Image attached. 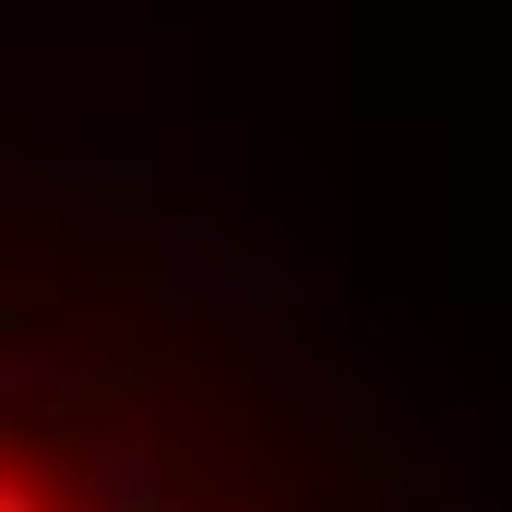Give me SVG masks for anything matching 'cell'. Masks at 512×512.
<instances>
[{"instance_id":"3","label":"cell","mask_w":512,"mask_h":512,"mask_svg":"<svg viewBox=\"0 0 512 512\" xmlns=\"http://www.w3.org/2000/svg\"><path fill=\"white\" fill-rule=\"evenodd\" d=\"M155 108H167V120H191V108H203V36H191V24H167V36H155Z\"/></svg>"},{"instance_id":"4","label":"cell","mask_w":512,"mask_h":512,"mask_svg":"<svg viewBox=\"0 0 512 512\" xmlns=\"http://www.w3.org/2000/svg\"><path fill=\"white\" fill-rule=\"evenodd\" d=\"M0 512H60L36 477H24V465H12V441H0Z\"/></svg>"},{"instance_id":"1","label":"cell","mask_w":512,"mask_h":512,"mask_svg":"<svg viewBox=\"0 0 512 512\" xmlns=\"http://www.w3.org/2000/svg\"><path fill=\"white\" fill-rule=\"evenodd\" d=\"M72 512H179V465H167V429L108 417L72 441Z\"/></svg>"},{"instance_id":"2","label":"cell","mask_w":512,"mask_h":512,"mask_svg":"<svg viewBox=\"0 0 512 512\" xmlns=\"http://www.w3.org/2000/svg\"><path fill=\"white\" fill-rule=\"evenodd\" d=\"M84 370L72 358H48V346H0V417H24V405H72Z\"/></svg>"}]
</instances>
